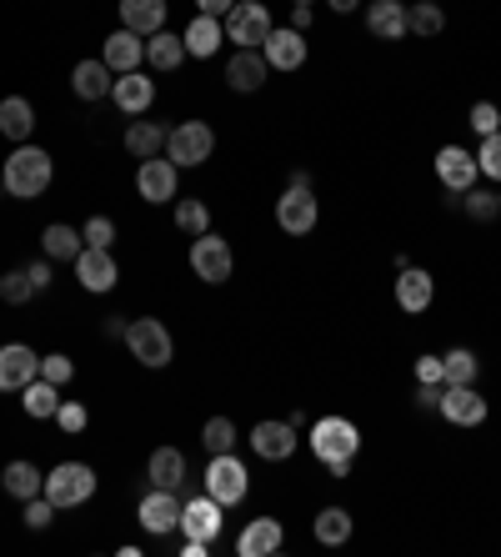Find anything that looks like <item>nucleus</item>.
Segmentation results:
<instances>
[{
	"mask_svg": "<svg viewBox=\"0 0 501 557\" xmlns=\"http://www.w3.org/2000/svg\"><path fill=\"white\" fill-rule=\"evenodd\" d=\"M136 522H141L151 537H171V532L180 528V497L171 493V487H151V493L141 497V507H136Z\"/></svg>",
	"mask_w": 501,
	"mask_h": 557,
	"instance_id": "12",
	"label": "nucleus"
},
{
	"mask_svg": "<svg viewBox=\"0 0 501 557\" xmlns=\"http://www.w3.org/2000/svg\"><path fill=\"white\" fill-rule=\"evenodd\" d=\"M206 493L216 497L221 507H236L246 503V493H251V472H246V462L236 453H216L206 462Z\"/></svg>",
	"mask_w": 501,
	"mask_h": 557,
	"instance_id": "7",
	"label": "nucleus"
},
{
	"mask_svg": "<svg viewBox=\"0 0 501 557\" xmlns=\"http://www.w3.org/2000/svg\"><path fill=\"white\" fill-rule=\"evenodd\" d=\"M0 191H5V182H0Z\"/></svg>",
	"mask_w": 501,
	"mask_h": 557,
	"instance_id": "56",
	"label": "nucleus"
},
{
	"mask_svg": "<svg viewBox=\"0 0 501 557\" xmlns=\"http://www.w3.org/2000/svg\"><path fill=\"white\" fill-rule=\"evenodd\" d=\"M447 30V15H441V5L437 0H416L412 11H406V36H441Z\"/></svg>",
	"mask_w": 501,
	"mask_h": 557,
	"instance_id": "37",
	"label": "nucleus"
},
{
	"mask_svg": "<svg viewBox=\"0 0 501 557\" xmlns=\"http://www.w3.org/2000/svg\"><path fill=\"white\" fill-rule=\"evenodd\" d=\"M180 61H186V40L180 36H171V30L146 36V65H151V71H176Z\"/></svg>",
	"mask_w": 501,
	"mask_h": 557,
	"instance_id": "32",
	"label": "nucleus"
},
{
	"mask_svg": "<svg viewBox=\"0 0 501 557\" xmlns=\"http://www.w3.org/2000/svg\"><path fill=\"white\" fill-rule=\"evenodd\" d=\"M437 412L447 417L451 428H481L491 407H487V397H481V392L466 382V387H447V392H441V407H437Z\"/></svg>",
	"mask_w": 501,
	"mask_h": 557,
	"instance_id": "13",
	"label": "nucleus"
},
{
	"mask_svg": "<svg viewBox=\"0 0 501 557\" xmlns=\"http://www.w3.org/2000/svg\"><path fill=\"white\" fill-rule=\"evenodd\" d=\"M366 30L376 40H406V5L401 0H372L366 5Z\"/></svg>",
	"mask_w": 501,
	"mask_h": 557,
	"instance_id": "27",
	"label": "nucleus"
},
{
	"mask_svg": "<svg viewBox=\"0 0 501 557\" xmlns=\"http://www.w3.org/2000/svg\"><path fill=\"white\" fill-rule=\"evenodd\" d=\"M180 40H186V55H196V61H211V55L226 46V26H221V15L196 11V21L180 30Z\"/></svg>",
	"mask_w": 501,
	"mask_h": 557,
	"instance_id": "19",
	"label": "nucleus"
},
{
	"mask_svg": "<svg viewBox=\"0 0 501 557\" xmlns=\"http://www.w3.org/2000/svg\"><path fill=\"white\" fill-rule=\"evenodd\" d=\"M251 453L261 462H286L296 453V428L291 422H256L251 428Z\"/></svg>",
	"mask_w": 501,
	"mask_h": 557,
	"instance_id": "18",
	"label": "nucleus"
},
{
	"mask_svg": "<svg viewBox=\"0 0 501 557\" xmlns=\"http://www.w3.org/2000/svg\"><path fill=\"white\" fill-rule=\"evenodd\" d=\"M286 543V532L276 518H256V522H246L241 537H236V553L241 557H271V553H281Z\"/></svg>",
	"mask_w": 501,
	"mask_h": 557,
	"instance_id": "24",
	"label": "nucleus"
},
{
	"mask_svg": "<svg viewBox=\"0 0 501 557\" xmlns=\"http://www.w3.org/2000/svg\"><path fill=\"white\" fill-rule=\"evenodd\" d=\"M431 297H437L431 272H426V267H401V272H397V307L416 317V311L431 307Z\"/></svg>",
	"mask_w": 501,
	"mask_h": 557,
	"instance_id": "21",
	"label": "nucleus"
},
{
	"mask_svg": "<svg viewBox=\"0 0 501 557\" xmlns=\"http://www.w3.org/2000/svg\"><path fill=\"white\" fill-rule=\"evenodd\" d=\"M51 267H55L51 257H40V261H30V267H26V272H30V282H36V292H46V286L55 282V272H51Z\"/></svg>",
	"mask_w": 501,
	"mask_h": 557,
	"instance_id": "50",
	"label": "nucleus"
},
{
	"mask_svg": "<svg viewBox=\"0 0 501 557\" xmlns=\"http://www.w3.org/2000/svg\"><path fill=\"white\" fill-rule=\"evenodd\" d=\"M40 376V357L26 347V342H5L0 347V392H21L26 382Z\"/></svg>",
	"mask_w": 501,
	"mask_h": 557,
	"instance_id": "15",
	"label": "nucleus"
},
{
	"mask_svg": "<svg viewBox=\"0 0 501 557\" xmlns=\"http://www.w3.org/2000/svg\"><path fill=\"white\" fill-rule=\"evenodd\" d=\"M462 196H466L462 207H466V216H472V221H491V216H497V196H491V191H476V186H472V191H462Z\"/></svg>",
	"mask_w": 501,
	"mask_h": 557,
	"instance_id": "46",
	"label": "nucleus"
},
{
	"mask_svg": "<svg viewBox=\"0 0 501 557\" xmlns=\"http://www.w3.org/2000/svg\"><path fill=\"white\" fill-rule=\"evenodd\" d=\"M176 226L186 236L211 232V207H206V201H176Z\"/></svg>",
	"mask_w": 501,
	"mask_h": 557,
	"instance_id": "39",
	"label": "nucleus"
},
{
	"mask_svg": "<svg viewBox=\"0 0 501 557\" xmlns=\"http://www.w3.org/2000/svg\"><path fill=\"white\" fill-rule=\"evenodd\" d=\"M146 478H151V487L180 493V482H186V457H180L176 447H155L151 462H146Z\"/></svg>",
	"mask_w": 501,
	"mask_h": 557,
	"instance_id": "29",
	"label": "nucleus"
},
{
	"mask_svg": "<svg viewBox=\"0 0 501 557\" xmlns=\"http://www.w3.org/2000/svg\"><path fill=\"white\" fill-rule=\"evenodd\" d=\"M266 76H271V65H266V55H261V51H236L231 61H226V86H231V91H241V96L261 91V86H266Z\"/></svg>",
	"mask_w": 501,
	"mask_h": 557,
	"instance_id": "22",
	"label": "nucleus"
},
{
	"mask_svg": "<svg viewBox=\"0 0 501 557\" xmlns=\"http://www.w3.org/2000/svg\"><path fill=\"white\" fill-rule=\"evenodd\" d=\"M171 0H121V26L136 30V36H155L166 30Z\"/></svg>",
	"mask_w": 501,
	"mask_h": 557,
	"instance_id": "25",
	"label": "nucleus"
},
{
	"mask_svg": "<svg viewBox=\"0 0 501 557\" xmlns=\"http://www.w3.org/2000/svg\"><path fill=\"white\" fill-rule=\"evenodd\" d=\"M21 407H26V417L46 422V417H55V407H61V387H55V382H46V376H36V382H26V387H21Z\"/></svg>",
	"mask_w": 501,
	"mask_h": 557,
	"instance_id": "33",
	"label": "nucleus"
},
{
	"mask_svg": "<svg viewBox=\"0 0 501 557\" xmlns=\"http://www.w3.org/2000/svg\"><path fill=\"white\" fill-rule=\"evenodd\" d=\"M316 216H322V207H316L311 186H286L281 201H276V226L286 236H306V232H316Z\"/></svg>",
	"mask_w": 501,
	"mask_h": 557,
	"instance_id": "10",
	"label": "nucleus"
},
{
	"mask_svg": "<svg viewBox=\"0 0 501 557\" xmlns=\"http://www.w3.org/2000/svg\"><path fill=\"white\" fill-rule=\"evenodd\" d=\"M71 267H76V282L86 286L90 297H105V292L121 282V267H116V257H111V247H80V257L71 261Z\"/></svg>",
	"mask_w": 501,
	"mask_h": 557,
	"instance_id": "11",
	"label": "nucleus"
},
{
	"mask_svg": "<svg viewBox=\"0 0 501 557\" xmlns=\"http://www.w3.org/2000/svg\"><path fill=\"white\" fill-rule=\"evenodd\" d=\"M291 5H316V0H291Z\"/></svg>",
	"mask_w": 501,
	"mask_h": 557,
	"instance_id": "54",
	"label": "nucleus"
},
{
	"mask_svg": "<svg viewBox=\"0 0 501 557\" xmlns=\"http://www.w3.org/2000/svg\"><path fill=\"white\" fill-rule=\"evenodd\" d=\"M221 512H226V507H221L211 493L191 497V503H180V532H186V537H196V543H216Z\"/></svg>",
	"mask_w": 501,
	"mask_h": 557,
	"instance_id": "14",
	"label": "nucleus"
},
{
	"mask_svg": "<svg viewBox=\"0 0 501 557\" xmlns=\"http://www.w3.org/2000/svg\"><path fill=\"white\" fill-rule=\"evenodd\" d=\"M136 191H141V201H151V207H171L180 191V166L171 156H146L141 166H136Z\"/></svg>",
	"mask_w": 501,
	"mask_h": 557,
	"instance_id": "9",
	"label": "nucleus"
},
{
	"mask_svg": "<svg viewBox=\"0 0 501 557\" xmlns=\"http://www.w3.org/2000/svg\"><path fill=\"white\" fill-rule=\"evenodd\" d=\"M111 86H116V71L105 61H76V71H71V91H76L80 101H105Z\"/></svg>",
	"mask_w": 501,
	"mask_h": 557,
	"instance_id": "26",
	"label": "nucleus"
},
{
	"mask_svg": "<svg viewBox=\"0 0 501 557\" xmlns=\"http://www.w3.org/2000/svg\"><path fill=\"white\" fill-rule=\"evenodd\" d=\"M416 382H441V387H447V376H441V357H416Z\"/></svg>",
	"mask_w": 501,
	"mask_h": 557,
	"instance_id": "49",
	"label": "nucleus"
},
{
	"mask_svg": "<svg viewBox=\"0 0 501 557\" xmlns=\"http://www.w3.org/2000/svg\"><path fill=\"white\" fill-rule=\"evenodd\" d=\"M311 532H316V543L322 547H341L351 537V512L347 507H322L316 522H311Z\"/></svg>",
	"mask_w": 501,
	"mask_h": 557,
	"instance_id": "35",
	"label": "nucleus"
},
{
	"mask_svg": "<svg viewBox=\"0 0 501 557\" xmlns=\"http://www.w3.org/2000/svg\"><path fill=\"white\" fill-rule=\"evenodd\" d=\"M126 347H130V357L141 367H151V372L176 362V342H171L166 322H155V317H136V322L126 326Z\"/></svg>",
	"mask_w": 501,
	"mask_h": 557,
	"instance_id": "3",
	"label": "nucleus"
},
{
	"mask_svg": "<svg viewBox=\"0 0 501 557\" xmlns=\"http://www.w3.org/2000/svg\"><path fill=\"white\" fill-rule=\"evenodd\" d=\"M191 272H196V282H206V286L231 282V272H236L231 242H226V236H216V232L191 236Z\"/></svg>",
	"mask_w": 501,
	"mask_h": 557,
	"instance_id": "5",
	"label": "nucleus"
},
{
	"mask_svg": "<svg viewBox=\"0 0 501 557\" xmlns=\"http://www.w3.org/2000/svg\"><path fill=\"white\" fill-rule=\"evenodd\" d=\"M476 166H481V176H491V182L501 186V131H497V136H481V151H476Z\"/></svg>",
	"mask_w": 501,
	"mask_h": 557,
	"instance_id": "42",
	"label": "nucleus"
},
{
	"mask_svg": "<svg viewBox=\"0 0 501 557\" xmlns=\"http://www.w3.org/2000/svg\"><path fill=\"white\" fill-rule=\"evenodd\" d=\"M476 372H481V362H476L472 347H451L447 357H441V376H447V387H466V382H476Z\"/></svg>",
	"mask_w": 501,
	"mask_h": 557,
	"instance_id": "36",
	"label": "nucleus"
},
{
	"mask_svg": "<svg viewBox=\"0 0 501 557\" xmlns=\"http://www.w3.org/2000/svg\"><path fill=\"white\" fill-rule=\"evenodd\" d=\"M497 211H501V191H497Z\"/></svg>",
	"mask_w": 501,
	"mask_h": 557,
	"instance_id": "55",
	"label": "nucleus"
},
{
	"mask_svg": "<svg viewBox=\"0 0 501 557\" xmlns=\"http://www.w3.org/2000/svg\"><path fill=\"white\" fill-rule=\"evenodd\" d=\"M221 26H226V40H236V51H261L266 36L276 30V21H271L261 0H236L231 11L221 15Z\"/></svg>",
	"mask_w": 501,
	"mask_h": 557,
	"instance_id": "4",
	"label": "nucleus"
},
{
	"mask_svg": "<svg viewBox=\"0 0 501 557\" xmlns=\"http://www.w3.org/2000/svg\"><path fill=\"white\" fill-rule=\"evenodd\" d=\"M211 151H216V131L206 121H180V126L166 131V156L180 171L186 166H206Z\"/></svg>",
	"mask_w": 501,
	"mask_h": 557,
	"instance_id": "6",
	"label": "nucleus"
},
{
	"mask_svg": "<svg viewBox=\"0 0 501 557\" xmlns=\"http://www.w3.org/2000/svg\"><path fill=\"white\" fill-rule=\"evenodd\" d=\"M261 55H266L271 71H301V65H306V30H296V26L271 30Z\"/></svg>",
	"mask_w": 501,
	"mask_h": 557,
	"instance_id": "16",
	"label": "nucleus"
},
{
	"mask_svg": "<svg viewBox=\"0 0 501 557\" xmlns=\"http://www.w3.org/2000/svg\"><path fill=\"white\" fill-rule=\"evenodd\" d=\"M111 101H116L126 116H141L155 101V81L146 76V71H126V76H116V86H111Z\"/></svg>",
	"mask_w": 501,
	"mask_h": 557,
	"instance_id": "23",
	"label": "nucleus"
},
{
	"mask_svg": "<svg viewBox=\"0 0 501 557\" xmlns=\"http://www.w3.org/2000/svg\"><path fill=\"white\" fill-rule=\"evenodd\" d=\"M236 0H196V11H206V15H226Z\"/></svg>",
	"mask_w": 501,
	"mask_h": 557,
	"instance_id": "51",
	"label": "nucleus"
},
{
	"mask_svg": "<svg viewBox=\"0 0 501 557\" xmlns=\"http://www.w3.org/2000/svg\"><path fill=\"white\" fill-rule=\"evenodd\" d=\"M476 176H481V166H476L472 151H462V146H441L437 151V182L447 191H472Z\"/></svg>",
	"mask_w": 501,
	"mask_h": 557,
	"instance_id": "17",
	"label": "nucleus"
},
{
	"mask_svg": "<svg viewBox=\"0 0 501 557\" xmlns=\"http://www.w3.org/2000/svg\"><path fill=\"white\" fill-rule=\"evenodd\" d=\"M126 151L136 156V161L161 156V151H166V126H155V121H130V126H126Z\"/></svg>",
	"mask_w": 501,
	"mask_h": 557,
	"instance_id": "34",
	"label": "nucleus"
},
{
	"mask_svg": "<svg viewBox=\"0 0 501 557\" xmlns=\"http://www.w3.org/2000/svg\"><path fill=\"white\" fill-rule=\"evenodd\" d=\"M356 5H361V0H331V11H341V15H351Z\"/></svg>",
	"mask_w": 501,
	"mask_h": 557,
	"instance_id": "53",
	"label": "nucleus"
},
{
	"mask_svg": "<svg viewBox=\"0 0 501 557\" xmlns=\"http://www.w3.org/2000/svg\"><path fill=\"white\" fill-rule=\"evenodd\" d=\"M201 442H206L211 457H216V453H231V447H236V422H231V417H211L206 428H201Z\"/></svg>",
	"mask_w": 501,
	"mask_h": 557,
	"instance_id": "38",
	"label": "nucleus"
},
{
	"mask_svg": "<svg viewBox=\"0 0 501 557\" xmlns=\"http://www.w3.org/2000/svg\"><path fill=\"white\" fill-rule=\"evenodd\" d=\"M80 236H86V247H111V242H116V221H111V216H90L86 226H80Z\"/></svg>",
	"mask_w": 501,
	"mask_h": 557,
	"instance_id": "45",
	"label": "nucleus"
},
{
	"mask_svg": "<svg viewBox=\"0 0 501 557\" xmlns=\"http://www.w3.org/2000/svg\"><path fill=\"white\" fill-rule=\"evenodd\" d=\"M40 376H46V382H55V387H65V382L76 376V367H71V357H65V351H51V357H40Z\"/></svg>",
	"mask_w": 501,
	"mask_h": 557,
	"instance_id": "44",
	"label": "nucleus"
},
{
	"mask_svg": "<svg viewBox=\"0 0 501 557\" xmlns=\"http://www.w3.org/2000/svg\"><path fill=\"white\" fill-rule=\"evenodd\" d=\"M311 453H316V462H322L331 478H347L361 453L356 422H351V417H316V422H311Z\"/></svg>",
	"mask_w": 501,
	"mask_h": 557,
	"instance_id": "1",
	"label": "nucleus"
},
{
	"mask_svg": "<svg viewBox=\"0 0 501 557\" xmlns=\"http://www.w3.org/2000/svg\"><path fill=\"white\" fill-rule=\"evenodd\" d=\"M30 297H36L30 272H5V276H0V301H5V307H26Z\"/></svg>",
	"mask_w": 501,
	"mask_h": 557,
	"instance_id": "40",
	"label": "nucleus"
},
{
	"mask_svg": "<svg viewBox=\"0 0 501 557\" xmlns=\"http://www.w3.org/2000/svg\"><path fill=\"white\" fill-rule=\"evenodd\" d=\"M80 247H86V236H80L76 226H65V221H51V226L40 232V251L51 261H76Z\"/></svg>",
	"mask_w": 501,
	"mask_h": 557,
	"instance_id": "30",
	"label": "nucleus"
},
{
	"mask_svg": "<svg viewBox=\"0 0 501 557\" xmlns=\"http://www.w3.org/2000/svg\"><path fill=\"white\" fill-rule=\"evenodd\" d=\"M40 493L51 497L55 507H80L96 497V472H90L86 462H61L46 472V487Z\"/></svg>",
	"mask_w": 501,
	"mask_h": 557,
	"instance_id": "8",
	"label": "nucleus"
},
{
	"mask_svg": "<svg viewBox=\"0 0 501 557\" xmlns=\"http://www.w3.org/2000/svg\"><path fill=\"white\" fill-rule=\"evenodd\" d=\"M105 337H121V342H126V322H121V317H111V322H105Z\"/></svg>",
	"mask_w": 501,
	"mask_h": 557,
	"instance_id": "52",
	"label": "nucleus"
},
{
	"mask_svg": "<svg viewBox=\"0 0 501 557\" xmlns=\"http://www.w3.org/2000/svg\"><path fill=\"white\" fill-rule=\"evenodd\" d=\"M441 392H447V387H441V382H422V387H416V397H412V403L422 407V412H437V407H441Z\"/></svg>",
	"mask_w": 501,
	"mask_h": 557,
	"instance_id": "48",
	"label": "nucleus"
},
{
	"mask_svg": "<svg viewBox=\"0 0 501 557\" xmlns=\"http://www.w3.org/2000/svg\"><path fill=\"white\" fill-rule=\"evenodd\" d=\"M101 61L111 65L116 76H126V71H141V65H146V40L136 36V30H126V26L111 30V36H105Z\"/></svg>",
	"mask_w": 501,
	"mask_h": 557,
	"instance_id": "20",
	"label": "nucleus"
},
{
	"mask_svg": "<svg viewBox=\"0 0 501 557\" xmlns=\"http://www.w3.org/2000/svg\"><path fill=\"white\" fill-rule=\"evenodd\" d=\"M0 482H5V493H11L15 503H30V497H40V487H46V472H40L36 462H11L0 472Z\"/></svg>",
	"mask_w": 501,
	"mask_h": 557,
	"instance_id": "31",
	"label": "nucleus"
},
{
	"mask_svg": "<svg viewBox=\"0 0 501 557\" xmlns=\"http://www.w3.org/2000/svg\"><path fill=\"white\" fill-rule=\"evenodd\" d=\"M30 131H36V106L26 96H5L0 101V136L21 146V141H30Z\"/></svg>",
	"mask_w": 501,
	"mask_h": 557,
	"instance_id": "28",
	"label": "nucleus"
},
{
	"mask_svg": "<svg viewBox=\"0 0 501 557\" xmlns=\"http://www.w3.org/2000/svg\"><path fill=\"white\" fill-rule=\"evenodd\" d=\"M0 182H5V191H11L15 201H36V196H46V191H51V182H55L51 151H40V146L21 141L11 151V161L0 166Z\"/></svg>",
	"mask_w": 501,
	"mask_h": 557,
	"instance_id": "2",
	"label": "nucleus"
},
{
	"mask_svg": "<svg viewBox=\"0 0 501 557\" xmlns=\"http://www.w3.org/2000/svg\"><path fill=\"white\" fill-rule=\"evenodd\" d=\"M466 126H472L476 136H497V131H501V111H497V101H476V106H472V116H466Z\"/></svg>",
	"mask_w": 501,
	"mask_h": 557,
	"instance_id": "41",
	"label": "nucleus"
},
{
	"mask_svg": "<svg viewBox=\"0 0 501 557\" xmlns=\"http://www.w3.org/2000/svg\"><path fill=\"white\" fill-rule=\"evenodd\" d=\"M86 422H90V412H86L80 403H61V407H55V428L71 432V437H76V432L86 428Z\"/></svg>",
	"mask_w": 501,
	"mask_h": 557,
	"instance_id": "47",
	"label": "nucleus"
},
{
	"mask_svg": "<svg viewBox=\"0 0 501 557\" xmlns=\"http://www.w3.org/2000/svg\"><path fill=\"white\" fill-rule=\"evenodd\" d=\"M55 512H61V507H55L46 493L30 497V503H26V528H30V532H46V528L55 522Z\"/></svg>",
	"mask_w": 501,
	"mask_h": 557,
	"instance_id": "43",
	"label": "nucleus"
}]
</instances>
